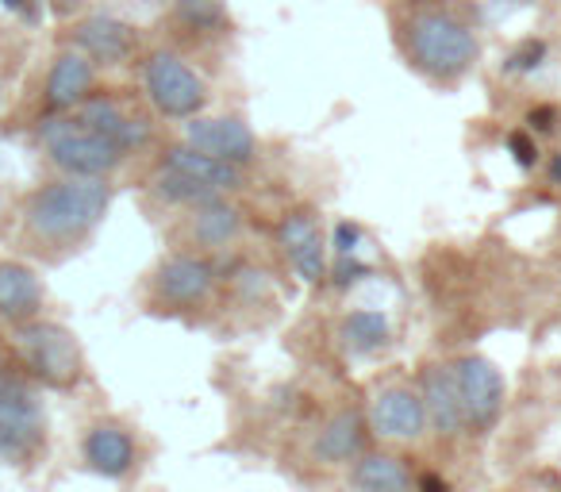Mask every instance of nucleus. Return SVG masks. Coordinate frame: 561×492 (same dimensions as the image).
Here are the masks:
<instances>
[{
    "label": "nucleus",
    "instance_id": "12",
    "mask_svg": "<svg viewBox=\"0 0 561 492\" xmlns=\"http://www.w3.org/2000/svg\"><path fill=\"white\" fill-rule=\"evenodd\" d=\"M211 266L204 259H193V254H173L162 266L154 270V293L162 305L173 308H196L211 297Z\"/></svg>",
    "mask_w": 561,
    "mask_h": 492
},
{
    "label": "nucleus",
    "instance_id": "32",
    "mask_svg": "<svg viewBox=\"0 0 561 492\" xmlns=\"http://www.w3.org/2000/svg\"><path fill=\"white\" fill-rule=\"evenodd\" d=\"M550 181L553 185H561V150L553 155V165H550Z\"/></svg>",
    "mask_w": 561,
    "mask_h": 492
},
{
    "label": "nucleus",
    "instance_id": "29",
    "mask_svg": "<svg viewBox=\"0 0 561 492\" xmlns=\"http://www.w3.org/2000/svg\"><path fill=\"white\" fill-rule=\"evenodd\" d=\"M527 119H530V131H553V119H558V112H553V108H535Z\"/></svg>",
    "mask_w": 561,
    "mask_h": 492
},
{
    "label": "nucleus",
    "instance_id": "11",
    "mask_svg": "<svg viewBox=\"0 0 561 492\" xmlns=\"http://www.w3.org/2000/svg\"><path fill=\"white\" fill-rule=\"evenodd\" d=\"M96 89V66L89 62L81 50H73L66 43L47 66V81H43V104H47V116L55 112H73L89 93Z\"/></svg>",
    "mask_w": 561,
    "mask_h": 492
},
{
    "label": "nucleus",
    "instance_id": "1",
    "mask_svg": "<svg viewBox=\"0 0 561 492\" xmlns=\"http://www.w3.org/2000/svg\"><path fill=\"white\" fill-rule=\"evenodd\" d=\"M112 208L108 178H62L32 188L20 208L24 239L43 251H66L85 242Z\"/></svg>",
    "mask_w": 561,
    "mask_h": 492
},
{
    "label": "nucleus",
    "instance_id": "19",
    "mask_svg": "<svg viewBox=\"0 0 561 492\" xmlns=\"http://www.w3.org/2000/svg\"><path fill=\"white\" fill-rule=\"evenodd\" d=\"M242 231V211L234 204H227L224 196H211L204 204H193V216H188V239L196 247H208L219 251L227 242H234Z\"/></svg>",
    "mask_w": 561,
    "mask_h": 492
},
{
    "label": "nucleus",
    "instance_id": "24",
    "mask_svg": "<svg viewBox=\"0 0 561 492\" xmlns=\"http://www.w3.org/2000/svg\"><path fill=\"white\" fill-rule=\"evenodd\" d=\"M507 150H512L515 162H519L523 170H530V165L538 162V147H535V139H530L527 131H512V135H507Z\"/></svg>",
    "mask_w": 561,
    "mask_h": 492
},
{
    "label": "nucleus",
    "instance_id": "16",
    "mask_svg": "<svg viewBox=\"0 0 561 492\" xmlns=\"http://www.w3.org/2000/svg\"><path fill=\"white\" fill-rule=\"evenodd\" d=\"M89 469L101 477H124L135 466V438L119 423H96L89 427L85 443H81Z\"/></svg>",
    "mask_w": 561,
    "mask_h": 492
},
{
    "label": "nucleus",
    "instance_id": "4",
    "mask_svg": "<svg viewBox=\"0 0 561 492\" xmlns=\"http://www.w3.org/2000/svg\"><path fill=\"white\" fill-rule=\"evenodd\" d=\"M12 339H16V351L24 358V366L43 385H50V389H73L81 381V369H85L81 346L62 323L35 320L32 316V320L16 323Z\"/></svg>",
    "mask_w": 561,
    "mask_h": 492
},
{
    "label": "nucleus",
    "instance_id": "10",
    "mask_svg": "<svg viewBox=\"0 0 561 492\" xmlns=\"http://www.w3.org/2000/svg\"><path fill=\"white\" fill-rule=\"evenodd\" d=\"M461 392V408H466V423L473 427H489L504 408V374L481 354H469L454 366Z\"/></svg>",
    "mask_w": 561,
    "mask_h": 492
},
{
    "label": "nucleus",
    "instance_id": "34",
    "mask_svg": "<svg viewBox=\"0 0 561 492\" xmlns=\"http://www.w3.org/2000/svg\"><path fill=\"white\" fill-rule=\"evenodd\" d=\"M0 93H4V85H0Z\"/></svg>",
    "mask_w": 561,
    "mask_h": 492
},
{
    "label": "nucleus",
    "instance_id": "30",
    "mask_svg": "<svg viewBox=\"0 0 561 492\" xmlns=\"http://www.w3.org/2000/svg\"><path fill=\"white\" fill-rule=\"evenodd\" d=\"M50 4V12H55L58 20H73L81 12V4H85V0H47Z\"/></svg>",
    "mask_w": 561,
    "mask_h": 492
},
{
    "label": "nucleus",
    "instance_id": "9",
    "mask_svg": "<svg viewBox=\"0 0 561 492\" xmlns=\"http://www.w3.org/2000/svg\"><path fill=\"white\" fill-rule=\"evenodd\" d=\"M185 142L219 162L247 165L257 155V139L239 116H193L185 119Z\"/></svg>",
    "mask_w": 561,
    "mask_h": 492
},
{
    "label": "nucleus",
    "instance_id": "6",
    "mask_svg": "<svg viewBox=\"0 0 561 492\" xmlns=\"http://www.w3.org/2000/svg\"><path fill=\"white\" fill-rule=\"evenodd\" d=\"M43 404L32 389L16 381H0V461H27L43 446Z\"/></svg>",
    "mask_w": 561,
    "mask_h": 492
},
{
    "label": "nucleus",
    "instance_id": "17",
    "mask_svg": "<svg viewBox=\"0 0 561 492\" xmlns=\"http://www.w3.org/2000/svg\"><path fill=\"white\" fill-rule=\"evenodd\" d=\"M427 427V408L423 397L412 389H385L374 400V431L385 438H415Z\"/></svg>",
    "mask_w": 561,
    "mask_h": 492
},
{
    "label": "nucleus",
    "instance_id": "2",
    "mask_svg": "<svg viewBox=\"0 0 561 492\" xmlns=\"http://www.w3.org/2000/svg\"><path fill=\"white\" fill-rule=\"evenodd\" d=\"M408 62L431 81H461L481 58V43H477L473 27L450 9H412L400 27Z\"/></svg>",
    "mask_w": 561,
    "mask_h": 492
},
{
    "label": "nucleus",
    "instance_id": "21",
    "mask_svg": "<svg viewBox=\"0 0 561 492\" xmlns=\"http://www.w3.org/2000/svg\"><path fill=\"white\" fill-rule=\"evenodd\" d=\"M354 484L362 492H412V473L392 454H369L354 466Z\"/></svg>",
    "mask_w": 561,
    "mask_h": 492
},
{
    "label": "nucleus",
    "instance_id": "31",
    "mask_svg": "<svg viewBox=\"0 0 561 492\" xmlns=\"http://www.w3.org/2000/svg\"><path fill=\"white\" fill-rule=\"evenodd\" d=\"M420 492H446V484L438 477H423L420 481Z\"/></svg>",
    "mask_w": 561,
    "mask_h": 492
},
{
    "label": "nucleus",
    "instance_id": "23",
    "mask_svg": "<svg viewBox=\"0 0 561 492\" xmlns=\"http://www.w3.org/2000/svg\"><path fill=\"white\" fill-rule=\"evenodd\" d=\"M178 20L193 32H219L227 20L224 0H178Z\"/></svg>",
    "mask_w": 561,
    "mask_h": 492
},
{
    "label": "nucleus",
    "instance_id": "18",
    "mask_svg": "<svg viewBox=\"0 0 561 492\" xmlns=\"http://www.w3.org/2000/svg\"><path fill=\"white\" fill-rule=\"evenodd\" d=\"M423 408H427V420L435 423L443 435H458V431L466 427V408H461L454 366H431L427 374H423Z\"/></svg>",
    "mask_w": 561,
    "mask_h": 492
},
{
    "label": "nucleus",
    "instance_id": "15",
    "mask_svg": "<svg viewBox=\"0 0 561 492\" xmlns=\"http://www.w3.org/2000/svg\"><path fill=\"white\" fill-rule=\"evenodd\" d=\"M43 308V282L32 266L0 259V320L24 323Z\"/></svg>",
    "mask_w": 561,
    "mask_h": 492
},
{
    "label": "nucleus",
    "instance_id": "8",
    "mask_svg": "<svg viewBox=\"0 0 561 492\" xmlns=\"http://www.w3.org/2000/svg\"><path fill=\"white\" fill-rule=\"evenodd\" d=\"M73 112H78V116L85 119L93 131H101L104 139L116 142L124 155H131V150H142L150 142V131H154V127H150V119L142 116V112L127 108L124 101H116V96H108V93H89Z\"/></svg>",
    "mask_w": 561,
    "mask_h": 492
},
{
    "label": "nucleus",
    "instance_id": "27",
    "mask_svg": "<svg viewBox=\"0 0 561 492\" xmlns=\"http://www.w3.org/2000/svg\"><path fill=\"white\" fill-rule=\"evenodd\" d=\"M9 12H16V16H24V20H39V0H0Z\"/></svg>",
    "mask_w": 561,
    "mask_h": 492
},
{
    "label": "nucleus",
    "instance_id": "33",
    "mask_svg": "<svg viewBox=\"0 0 561 492\" xmlns=\"http://www.w3.org/2000/svg\"><path fill=\"white\" fill-rule=\"evenodd\" d=\"M0 366H4V362H0ZM0 381H4V377H0Z\"/></svg>",
    "mask_w": 561,
    "mask_h": 492
},
{
    "label": "nucleus",
    "instance_id": "20",
    "mask_svg": "<svg viewBox=\"0 0 561 492\" xmlns=\"http://www.w3.org/2000/svg\"><path fill=\"white\" fill-rule=\"evenodd\" d=\"M362 446H366V420H362V412H339L320 431V438H316V458L328 461V466H343V461L358 458Z\"/></svg>",
    "mask_w": 561,
    "mask_h": 492
},
{
    "label": "nucleus",
    "instance_id": "3",
    "mask_svg": "<svg viewBox=\"0 0 561 492\" xmlns=\"http://www.w3.org/2000/svg\"><path fill=\"white\" fill-rule=\"evenodd\" d=\"M39 147L50 165L70 178H108L124 162V150L85 124L78 112H55L39 124Z\"/></svg>",
    "mask_w": 561,
    "mask_h": 492
},
{
    "label": "nucleus",
    "instance_id": "26",
    "mask_svg": "<svg viewBox=\"0 0 561 492\" xmlns=\"http://www.w3.org/2000/svg\"><path fill=\"white\" fill-rule=\"evenodd\" d=\"M542 55H546L542 43H523V50H515L512 55V70H535Z\"/></svg>",
    "mask_w": 561,
    "mask_h": 492
},
{
    "label": "nucleus",
    "instance_id": "22",
    "mask_svg": "<svg viewBox=\"0 0 561 492\" xmlns=\"http://www.w3.org/2000/svg\"><path fill=\"white\" fill-rule=\"evenodd\" d=\"M343 343L351 346L354 354H369L377 346L389 343V320L374 308H358L343 320Z\"/></svg>",
    "mask_w": 561,
    "mask_h": 492
},
{
    "label": "nucleus",
    "instance_id": "7",
    "mask_svg": "<svg viewBox=\"0 0 561 492\" xmlns=\"http://www.w3.org/2000/svg\"><path fill=\"white\" fill-rule=\"evenodd\" d=\"M70 47L81 50L93 66H127L139 55V32L127 20L108 16V12H93V16H78L70 24Z\"/></svg>",
    "mask_w": 561,
    "mask_h": 492
},
{
    "label": "nucleus",
    "instance_id": "28",
    "mask_svg": "<svg viewBox=\"0 0 561 492\" xmlns=\"http://www.w3.org/2000/svg\"><path fill=\"white\" fill-rule=\"evenodd\" d=\"M369 266H358V262H351V254H343V266H339V285H351L358 282V277H366Z\"/></svg>",
    "mask_w": 561,
    "mask_h": 492
},
{
    "label": "nucleus",
    "instance_id": "5",
    "mask_svg": "<svg viewBox=\"0 0 561 492\" xmlns=\"http://www.w3.org/2000/svg\"><path fill=\"white\" fill-rule=\"evenodd\" d=\"M142 93L150 108L165 119H193L208 108L204 78L173 50H154L142 58Z\"/></svg>",
    "mask_w": 561,
    "mask_h": 492
},
{
    "label": "nucleus",
    "instance_id": "14",
    "mask_svg": "<svg viewBox=\"0 0 561 492\" xmlns=\"http://www.w3.org/2000/svg\"><path fill=\"white\" fill-rule=\"evenodd\" d=\"M162 165H170V170L185 173L188 181H196V185H204L208 193H216V196L242 188V165L219 162V158L204 155V150L188 147V142H178V147L165 150Z\"/></svg>",
    "mask_w": 561,
    "mask_h": 492
},
{
    "label": "nucleus",
    "instance_id": "25",
    "mask_svg": "<svg viewBox=\"0 0 561 492\" xmlns=\"http://www.w3.org/2000/svg\"><path fill=\"white\" fill-rule=\"evenodd\" d=\"M358 242H362V227L346 224V219H343V224L335 227V251L339 254H354V251H358Z\"/></svg>",
    "mask_w": 561,
    "mask_h": 492
},
{
    "label": "nucleus",
    "instance_id": "13",
    "mask_svg": "<svg viewBox=\"0 0 561 492\" xmlns=\"http://www.w3.org/2000/svg\"><path fill=\"white\" fill-rule=\"evenodd\" d=\"M277 239L289 254L293 270H297L305 282H323L328 277V247H323V234L320 224H316L312 211L297 208V211H285L277 227Z\"/></svg>",
    "mask_w": 561,
    "mask_h": 492
}]
</instances>
